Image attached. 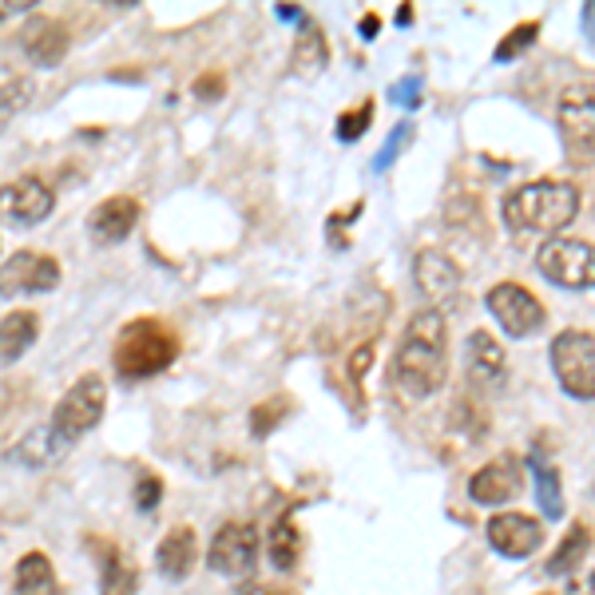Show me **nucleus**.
<instances>
[{"instance_id": "obj_38", "label": "nucleus", "mask_w": 595, "mask_h": 595, "mask_svg": "<svg viewBox=\"0 0 595 595\" xmlns=\"http://www.w3.org/2000/svg\"><path fill=\"white\" fill-rule=\"evenodd\" d=\"M409 21H413V9H409V4H405V9L397 12V24H409Z\"/></svg>"}, {"instance_id": "obj_4", "label": "nucleus", "mask_w": 595, "mask_h": 595, "mask_svg": "<svg viewBox=\"0 0 595 595\" xmlns=\"http://www.w3.org/2000/svg\"><path fill=\"white\" fill-rule=\"evenodd\" d=\"M179 357V338L175 330L159 318H135L127 321L111 345V362H116V374L127 377V381H144L171 369Z\"/></svg>"}, {"instance_id": "obj_13", "label": "nucleus", "mask_w": 595, "mask_h": 595, "mask_svg": "<svg viewBox=\"0 0 595 595\" xmlns=\"http://www.w3.org/2000/svg\"><path fill=\"white\" fill-rule=\"evenodd\" d=\"M413 282L433 309H441L445 302L461 294V266L441 251H417L413 254Z\"/></svg>"}, {"instance_id": "obj_16", "label": "nucleus", "mask_w": 595, "mask_h": 595, "mask_svg": "<svg viewBox=\"0 0 595 595\" xmlns=\"http://www.w3.org/2000/svg\"><path fill=\"white\" fill-rule=\"evenodd\" d=\"M135 222H139V198L135 195H111L88 215V234L99 246H116L132 239Z\"/></svg>"}, {"instance_id": "obj_10", "label": "nucleus", "mask_w": 595, "mask_h": 595, "mask_svg": "<svg viewBox=\"0 0 595 595\" xmlns=\"http://www.w3.org/2000/svg\"><path fill=\"white\" fill-rule=\"evenodd\" d=\"M52 210H56V195L45 179L21 175L0 187V222H4V227L28 231L36 222H45Z\"/></svg>"}, {"instance_id": "obj_3", "label": "nucleus", "mask_w": 595, "mask_h": 595, "mask_svg": "<svg viewBox=\"0 0 595 595\" xmlns=\"http://www.w3.org/2000/svg\"><path fill=\"white\" fill-rule=\"evenodd\" d=\"M584 207L580 187L575 183H563V179H532L524 187L508 191L500 210H505V222L520 234H556L563 227H572L575 215Z\"/></svg>"}, {"instance_id": "obj_25", "label": "nucleus", "mask_w": 595, "mask_h": 595, "mask_svg": "<svg viewBox=\"0 0 595 595\" xmlns=\"http://www.w3.org/2000/svg\"><path fill=\"white\" fill-rule=\"evenodd\" d=\"M266 556H270V563H275L278 572H294V563H298V529H294V520H290V517L275 520V529L266 532Z\"/></svg>"}, {"instance_id": "obj_26", "label": "nucleus", "mask_w": 595, "mask_h": 595, "mask_svg": "<svg viewBox=\"0 0 595 595\" xmlns=\"http://www.w3.org/2000/svg\"><path fill=\"white\" fill-rule=\"evenodd\" d=\"M33 96H36V84L28 76H12L0 84V135H4V127L33 104Z\"/></svg>"}, {"instance_id": "obj_6", "label": "nucleus", "mask_w": 595, "mask_h": 595, "mask_svg": "<svg viewBox=\"0 0 595 595\" xmlns=\"http://www.w3.org/2000/svg\"><path fill=\"white\" fill-rule=\"evenodd\" d=\"M485 306L493 314V321L508 338H517V342H529L536 333L544 330V321H548V309L529 287H520V282H496L493 290L485 294Z\"/></svg>"}, {"instance_id": "obj_27", "label": "nucleus", "mask_w": 595, "mask_h": 595, "mask_svg": "<svg viewBox=\"0 0 595 595\" xmlns=\"http://www.w3.org/2000/svg\"><path fill=\"white\" fill-rule=\"evenodd\" d=\"M369 123H374V99H365L362 108H350L338 116V123H333V132H338V139L342 144H353V139H362L365 132H369Z\"/></svg>"}, {"instance_id": "obj_24", "label": "nucleus", "mask_w": 595, "mask_h": 595, "mask_svg": "<svg viewBox=\"0 0 595 595\" xmlns=\"http://www.w3.org/2000/svg\"><path fill=\"white\" fill-rule=\"evenodd\" d=\"M532 473H536V496L548 520L563 517V488H560V469L551 461H544L541 452H532Z\"/></svg>"}, {"instance_id": "obj_21", "label": "nucleus", "mask_w": 595, "mask_h": 595, "mask_svg": "<svg viewBox=\"0 0 595 595\" xmlns=\"http://www.w3.org/2000/svg\"><path fill=\"white\" fill-rule=\"evenodd\" d=\"M12 587H16V595H60L52 560L45 551H24L12 572Z\"/></svg>"}, {"instance_id": "obj_1", "label": "nucleus", "mask_w": 595, "mask_h": 595, "mask_svg": "<svg viewBox=\"0 0 595 595\" xmlns=\"http://www.w3.org/2000/svg\"><path fill=\"white\" fill-rule=\"evenodd\" d=\"M104 409H108V386L99 374H84L76 386L68 389L60 401H56L52 417L45 425H36L12 445V461L24 464V469H52L72 452V445H80L104 421Z\"/></svg>"}, {"instance_id": "obj_34", "label": "nucleus", "mask_w": 595, "mask_h": 595, "mask_svg": "<svg viewBox=\"0 0 595 595\" xmlns=\"http://www.w3.org/2000/svg\"><path fill=\"white\" fill-rule=\"evenodd\" d=\"M369 362H374V345H362V350L353 353V362H350V374L362 381V374L369 369Z\"/></svg>"}, {"instance_id": "obj_28", "label": "nucleus", "mask_w": 595, "mask_h": 595, "mask_svg": "<svg viewBox=\"0 0 595 595\" xmlns=\"http://www.w3.org/2000/svg\"><path fill=\"white\" fill-rule=\"evenodd\" d=\"M536 33H541V24H536V21L517 24V28H512V33H508L500 45H496V60L505 64V60H517V56H524L532 45H536Z\"/></svg>"}, {"instance_id": "obj_37", "label": "nucleus", "mask_w": 595, "mask_h": 595, "mask_svg": "<svg viewBox=\"0 0 595 595\" xmlns=\"http://www.w3.org/2000/svg\"><path fill=\"white\" fill-rule=\"evenodd\" d=\"M239 595H275V592L263 587V584H243V587H239Z\"/></svg>"}, {"instance_id": "obj_9", "label": "nucleus", "mask_w": 595, "mask_h": 595, "mask_svg": "<svg viewBox=\"0 0 595 595\" xmlns=\"http://www.w3.org/2000/svg\"><path fill=\"white\" fill-rule=\"evenodd\" d=\"M60 287V263L45 251H16L0 263V298L52 294Z\"/></svg>"}, {"instance_id": "obj_29", "label": "nucleus", "mask_w": 595, "mask_h": 595, "mask_svg": "<svg viewBox=\"0 0 595 595\" xmlns=\"http://www.w3.org/2000/svg\"><path fill=\"white\" fill-rule=\"evenodd\" d=\"M413 144V123H397L393 132H389V139L381 144V151L374 155V171L381 175V171H389V167L397 163V155L405 151V147Z\"/></svg>"}, {"instance_id": "obj_33", "label": "nucleus", "mask_w": 595, "mask_h": 595, "mask_svg": "<svg viewBox=\"0 0 595 595\" xmlns=\"http://www.w3.org/2000/svg\"><path fill=\"white\" fill-rule=\"evenodd\" d=\"M36 0H0V24L12 21V16H24V12H33Z\"/></svg>"}, {"instance_id": "obj_7", "label": "nucleus", "mask_w": 595, "mask_h": 595, "mask_svg": "<svg viewBox=\"0 0 595 595\" xmlns=\"http://www.w3.org/2000/svg\"><path fill=\"white\" fill-rule=\"evenodd\" d=\"M536 270L548 278L551 287L560 290H592L595 282V254L587 239H548V243L536 251Z\"/></svg>"}, {"instance_id": "obj_36", "label": "nucleus", "mask_w": 595, "mask_h": 595, "mask_svg": "<svg viewBox=\"0 0 595 595\" xmlns=\"http://www.w3.org/2000/svg\"><path fill=\"white\" fill-rule=\"evenodd\" d=\"M377 28H381V21H377L374 12H365V16H362V36H365V40H374Z\"/></svg>"}, {"instance_id": "obj_12", "label": "nucleus", "mask_w": 595, "mask_h": 595, "mask_svg": "<svg viewBox=\"0 0 595 595\" xmlns=\"http://www.w3.org/2000/svg\"><path fill=\"white\" fill-rule=\"evenodd\" d=\"M524 488V469H520L517 457H496L485 469H476L473 481H469V500L481 508H500L512 505Z\"/></svg>"}, {"instance_id": "obj_15", "label": "nucleus", "mask_w": 595, "mask_h": 595, "mask_svg": "<svg viewBox=\"0 0 595 595\" xmlns=\"http://www.w3.org/2000/svg\"><path fill=\"white\" fill-rule=\"evenodd\" d=\"M592 84H575L560 96V132L572 147V155L592 159V132H595V108H592Z\"/></svg>"}, {"instance_id": "obj_20", "label": "nucleus", "mask_w": 595, "mask_h": 595, "mask_svg": "<svg viewBox=\"0 0 595 595\" xmlns=\"http://www.w3.org/2000/svg\"><path fill=\"white\" fill-rule=\"evenodd\" d=\"M290 64L302 80H314L321 76V68L330 64V45H326V36L321 28L309 16H302V33L294 40V52H290Z\"/></svg>"}, {"instance_id": "obj_17", "label": "nucleus", "mask_w": 595, "mask_h": 595, "mask_svg": "<svg viewBox=\"0 0 595 595\" xmlns=\"http://www.w3.org/2000/svg\"><path fill=\"white\" fill-rule=\"evenodd\" d=\"M68 45H72V36L56 16H33L21 28V52L36 68H56L68 56Z\"/></svg>"}, {"instance_id": "obj_22", "label": "nucleus", "mask_w": 595, "mask_h": 595, "mask_svg": "<svg viewBox=\"0 0 595 595\" xmlns=\"http://www.w3.org/2000/svg\"><path fill=\"white\" fill-rule=\"evenodd\" d=\"M592 556V529L587 524H572L560 548L548 556V575H575Z\"/></svg>"}, {"instance_id": "obj_32", "label": "nucleus", "mask_w": 595, "mask_h": 595, "mask_svg": "<svg viewBox=\"0 0 595 595\" xmlns=\"http://www.w3.org/2000/svg\"><path fill=\"white\" fill-rule=\"evenodd\" d=\"M159 496H163V485H159V476L144 473L139 481H135V508H139V512H155Z\"/></svg>"}, {"instance_id": "obj_18", "label": "nucleus", "mask_w": 595, "mask_h": 595, "mask_svg": "<svg viewBox=\"0 0 595 595\" xmlns=\"http://www.w3.org/2000/svg\"><path fill=\"white\" fill-rule=\"evenodd\" d=\"M195 556H198L195 532H191L187 524H179V529L167 532L163 541H159V548H155V568L163 572V580L183 584L191 575V568H195Z\"/></svg>"}, {"instance_id": "obj_31", "label": "nucleus", "mask_w": 595, "mask_h": 595, "mask_svg": "<svg viewBox=\"0 0 595 595\" xmlns=\"http://www.w3.org/2000/svg\"><path fill=\"white\" fill-rule=\"evenodd\" d=\"M287 409H290L287 397H275V401H266V405L254 409V413H251V417H254V421H251L254 437H266V433H270V429L278 425V421H282L278 413H287Z\"/></svg>"}, {"instance_id": "obj_11", "label": "nucleus", "mask_w": 595, "mask_h": 595, "mask_svg": "<svg viewBox=\"0 0 595 595\" xmlns=\"http://www.w3.org/2000/svg\"><path fill=\"white\" fill-rule=\"evenodd\" d=\"M485 532L493 551L505 560H529L544 548V520L529 517V512H496Z\"/></svg>"}, {"instance_id": "obj_19", "label": "nucleus", "mask_w": 595, "mask_h": 595, "mask_svg": "<svg viewBox=\"0 0 595 595\" xmlns=\"http://www.w3.org/2000/svg\"><path fill=\"white\" fill-rule=\"evenodd\" d=\"M40 338V318L33 309H12L9 318H0V365L21 362Z\"/></svg>"}, {"instance_id": "obj_14", "label": "nucleus", "mask_w": 595, "mask_h": 595, "mask_svg": "<svg viewBox=\"0 0 595 595\" xmlns=\"http://www.w3.org/2000/svg\"><path fill=\"white\" fill-rule=\"evenodd\" d=\"M464 374L481 389H500L508 381V353L488 330H473L464 338Z\"/></svg>"}, {"instance_id": "obj_35", "label": "nucleus", "mask_w": 595, "mask_h": 595, "mask_svg": "<svg viewBox=\"0 0 595 595\" xmlns=\"http://www.w3.org/2000/svg\"><path fill=\"white\" fill-rule=\"evenodd\" d=\"M195 92H198V96H210V99H215V96H219V92H222V80H219V76L198 80V84H195Z\"/></svg>"}, {"instance_id": "obj_5", "label": "nucleus", "mask_w": 595, "mask_h": 595, "mask_svg": "<svg viewBox=\"0 0 595 595\" xmlns=\"http://www.w3.org/2000/svg\"><path fill=\"white\" fill-rule=\"evenodd\" d=\"M551 374L560 389L575 401L595 397V333L592 330H560L551 338Z\"/></svg>"}, {"instance_id": "obj_23", "label": "nucleus", "mask_w": 595, "mask_h": 595, "mask_svg": "<svg viewBox=\"0 0 595 595\" xmlns=\"http://www.w3.org/2000/svg\"><path fill=\"white\" fill-rule=\"evenodd\" d=\"M139 592V568L120 548H104L99 563V595H135Z\"/></svg>"}, {"instance_id": "obj_30", "label": "nucleus", "mask_w": 595, "mask_h": 595, "mask_svg": "<svg viewBox=\"0 0 595 595\" xmlns=\"http://www.w3.org/2000/svg\"><path fill=\"white\" fill-rule=\"evenodd\" d=\"M421 96H425V80H421V72H409V76L389 84V99L401 104V108H421Z\"/></svg>"}, {"instance_id": "obj_2", "label": "nucleus", "mask_w": 595, "mask_h": 595, "mask_svg": "<svg viewBox=\"0 0 595 595\" xmlns=\"http://www.w3.org/2000/svg\"><path fill=\"white\" fill-rule=\"evenodd\" d=\"M393 381L401 386V393L417 397V401L441 393V386L449 381V321H445V309L421 306L409 318L393 353Z\"/></svg>"}, {"instance_id": "obj_8", "label": "nucleus", "mask_w": 595, "mask_h": 595, "mask_svg": "<svg viewBox=\"0 0 595 595\" xmlns=\"http://www.w3.org/2000/svg\"><path fill=\"white\" fill-rule=\"evenodd\" d=\"M258 556H263V536L254 524L246 520H231L215 532V541L207 548V568L222 580H246L258 568Z\"/></svg>"}]
</instances>
